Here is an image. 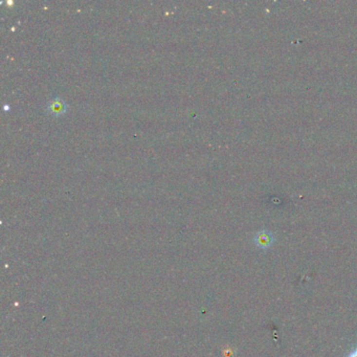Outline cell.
Returning <instances> with one entry per match:
<instances>
[{"label": "cell", "instance_id": "6da1fadb", "mask_svg": "<svg viewBox=\"0 0 357 357\" xmlns=\"http://www.w3.org/2000/svg\"><path fill=\"white\" fill-rule=\"evenodd\" d=\"M67 111L66 102L59 96H55L47 102L46 104V113L54 116L62 115Z\"/></svg>", "mask_w": 357, "mask_h": 357}, {"label": "cell", "instance_id": "7a4b0ae2", "mask_svg": "<svg viewBox=\"0 0 357 357\" xmlns=\"http://www.w3.org/2000/svg\"><path fill=\"white\" fill-rule=\"evenodd\" d=\"M255 243L260 248H268L270 245L274 243V236H272L267 230H261L256 234Z\"/></svg>", "mask_w": 357, "mask_h": 357}, {"label": "cell", "instance_id": "3957f363", "mask_svg": "<svg viewBox=\"0 0 357 357\" xmlns=\"http://www.w3.org/2000/svg\"><path fill=\"white\" fill-rule=\"evenodd\" d=\"M348 357H357V349L353 350V351L348 355Z\"/></svg>", "mask_w": 357, "mask_h": 357}]
</instances>
